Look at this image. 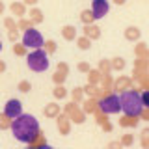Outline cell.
Segmentation results:
<instances>
[{
  "label": "cell",
  "instance_id": "4dcf8cb0",
  "mask_svg": "<svg viewBox=\"0 0 149 149\" xmlns=\"http://www.w3.org/2000/svg\"><path fill=\"white\" fill-rule=\"evenodd\" d=\"M43 47H45V52H47V54H52L54 50H56V41H52V39H47Z\"/></svg>",
  "mask_w": 149,
  "mask_h": 149
},
{
  "label": "cell",
  "instance_id": "7bdbcfd3",
  "mask_svg": "<svg viewBox=\"0 0 149 149\" xmlns=\"http://www.w3.org/2000/svg\"><path fill=\"white\" fill-rule=\"evenodd\" d=\"M37 2H39V0H24V4H26V6H36Z\"/></svg>",
  "mask_w": 149,
  "mask_h": 149
},
{
  "label": "cell",
  "instance_id": "83f0119b",
  "mask_svg": "<svg viewBox=\"0 0 149 149\" xmlns=\"http://www.w3.org/2000/svg\"><path fill=\"white\" fill-rule=\"evenodd\" d=\"M52 95L56 97V99H65V97H67V90H65L63 86H56L52 90Z\"/></svg>",
  "mask_w": 149,
  "mask_h": 149
},
{
  "label": "cell",
  "instance_id": "5bb4252c",
  "mask_svg": "<svg viewBox=\"0 0 149 149\" xmlns=\"http://www.w3.org/2000/svg\"><path fill=\"white\" fill-rule=\"evenodd\" d=\"M62 36H63L65 41H74L77 39V28L71 26V24H65L62 28Z\"/></svg>",
  "mask_w": 149,
  "mask_h": 149
},
{
  "label": "cell",
  "instance_id": "d6986e66",
  "mask_svg": "<svg viewBox=\"0 0 149 149\" xmlns=\"http://www.w3.org/2000/svg\"><path fill=\"white\" fill-rule=\"evenodd\" d=\"M80 21L84 22V26H88V24H93L95 17H93L91 9H82V11H80Z\"/></svg>",
  "mask_w": 149,
  "mask_h": 149
},
{
  "label": "cell",
  "instance_id": "7a4b0ae2",
  "mask_svg": "<svg viewBox=\"0 0 149 149\" xmlns=\"http://www.w3.org/2000/svg\"><path fill=\"white\" fill-rule=\"evenodd\" d=\"M121 101V110L125 112V116H132V118H140L143 106H142V99L140 93L136 90H127L119 95Z\"/></svg>",
  "mask_w": 149,
  "mask_h": 149
},
{
  "label": "cell",
  "instance_id": "7dc6e473",
  "mask_svg": "<svg viewBox=\"0 0 149 149\" xmlns=\"http://www.w3.org/2000/svg\"><path fill=\"white\" fill-rule=\"evenodd\" d=\"M41 149H52V147H50V146H47V143H45V146L41 147Z\"/></svg>",
  "mask_w": 149,
  "mask_h": 149
},
{
  "label": "cell",
  "instance_id": "cb8c5ba5",
  "mask_svg": "<svg viewBox=\"0 0 149 149\" xmlns=\"http://www.w3.org/2000/svg\"><path fill=\"white\" fill-rule=\"evenodd\" d=\"M77 45H78V49H80V50H88L91 47V41L88 39L86 36H80V37H77Z\"/></svg>",
  "mask_w": 149,
  "mask_h": 149
},
{
  "label": "cell",
  "instance_id": "2e32d148",
  "mask_svg": "<svg viewBox=\"0 0 149 149\" xmlns=\"http://www.w3.org/2000/svg\"><path fill=\"white\" fill-rule=\"evenodd\" d=\"M69 119H71L73 123H78V125H80V123H84V119H86V114H84V112L77 106V108L69 114Z\"/></svg>",
  "mask_w": 149,
  "mask_h": 149
},
{
  "label": "cell",
  "instance_id": "8fae6325",
  "mask_svg": "<svg viewBox=\"0 0 149 149\" xmlns=\"http://www.w3.org/2000/svg\"><path fill=\"white\" fill-rule=\"evenodd\" d=\"M97 110H99V101H97L95 97H90V99L84 102V106H82L84 114H95Z\"/></svg>",
  "mask_w": 149,
  "mask_h": 149
},
{
  "label": "cell",
  "instance_id": "60d3db41",
  "mask_svg": "<svg viewBox=\"0 0 149 149\" xmlns=\"http://www.w3.org/2000/svg\"><path fill=\"white\" fill-rule=\"evenodd\" d=\"M118 147H119V149L123 147V146H121V142H112V143H110V149H118Z\"/></svg>",
  "mask_w": 149,
  "mask_h": 149
},
{
  "label": "cell",
  "instance_id": "277c9868",
  "mask_svg": "<svg viewBox=\"0 0 149 149\" xmlns=\"http://www.w3.org/2000/svg\"><path fill=\"white\" fill-rule=\"evenodd\" d=\"M99 110L104 112L106 116L108 114H119V110H121L119 97L116 95V93H108L106 97H102V99L99 101Z\"/></svg>",
  "mask_w": 149,
  "mask_h": 149
},
{
  "label": "cell",
  "instance_id": "484cf974",
  "mask_svg": "<svg viewBox=\"0 0 149 149\" xmlns=\"http://www.w3.org/2000/svg\"><path fill=\"white\" fill-rule=\"evenodd\" d=\"M34 26V22L30 21V19H21V21L17 22V28L19 30H22V32H26V30H30V28Z\"/></svg>",
  "mask_w": 149,
  "mask_h": 149
},
{
  "label": "cell",
  "instance_id": "f546056e",
  "mask_svg": "<svg viewBox=\"0 0 149 149\" xmlns=\"http://www.w3.org/2000/svg\"><path fill=\"white\" fill-rule=\"evenodd\" d=\"M4 26H6L8 32H9V30H15V28H17L15 19H13V17H6V19H4Z\"/></svg>",
  "mask_w": 149,
  "mask_h": 149
},
{
  "label": "cell",
  "instance_id": "30bf717a",
  "mask_svg": "<svg viewBox=\"0 0 149 149\" xmlns=\"http://www.w3.org/2000/svg\"><path fill=\"white\" fill-rule=\"evenodd\" d=\"M130 84H132V80H130L129 77H119L118 80L114 82V90L116 91H127V90H132V88H130Z\"/></svg>",
  "mask_w": 149,
  "mask_h": 149
},
{
  "label": "cell",
  "instance_id": "7402d4cb",
  "mask_svg": "<svg viewBox=\"0 0 149 149\" xmlns=\"http://www.w3.org/2000/svg\"><path fill=\"white\" fill-rule=\"evenodd\" d=\"M110 63H112V71H123L125 69V60L123 58H112Z\"/></svg>",
  "mask_w": 149,
  "mask_h": 149
},
{
  "label": "cell",
  "instance_id": "6da1fadb",
  "mask_svg": "<svg viewBox=\"0 0 149 149\" xmlns=\"http://www.w3.org/2000/svg\"><path fill=\"white\" fill-rule=\"evenodd\" d=\"M11 132H13V136H15V140H19V142L32 143L41 134V130H39V123H37V119L34 116L22 114V116H19L17 119H13Z\"/></svg>",
  "mask_w": 149,
  "mask_h": 149
},
{
  "label": "cell",
  "instance_id": "8992f818",
  "mask_svg": "<svg viewBox=\"0 0 149 149\" xmlns=\"http://www.w3.org/2000/svg\"><path fill=\"white\" fill-rule=\"evenodd\" d=\"M4 114L8 116L9 119H17L19 116H22V104L19 99H9L4 106Z\"/></svg>",
  "mask_w": 149,
  "mask_h": 149
},
{
  "label": "cell",
  "instance_id": "f6af8a7d",
  "mask_svg": "<svg viewBox=\"0 0 149 149\" xmlns=\"http://www.w3.org/2000/svg\"><path fill=\"white\" fill-rule=\"evenodd\" d=\"M125 2H127V0H114V4H118V6H123Z\"/></svg>",
  "mask_w": 149,
  "mask_h": 149
},
{
  "label": "cell",
  "instance_id": "ab89813d",
  "mask_svg": "<svg viewBox=\"0 0 149 149\" xmlns=\"http://www.w3.org/2000/svg\"><path fill=\"white\" fill-rule=\"evenodd\" d=\"M140 118L149 121V108H143V110H142V114H140Z\"/></svg>",
  "mask_w": 149,
  "mask_h": 149
},
{
  "label": "cell",
  "instance_id": "e575fe53",
  "mask_svg": "<svg viewBox=\"0 0 149 149\" xmlns=\"http://www.w3.org/2000/svg\"><path fill=\"white\" fill-rule=\"evenodd\" d=\"M32 90V84L28 82V80H21L19 82V91H22V93H28Z\"/></svg>",
  "mask_w": 149,
  "mask_h": 149
},
{
  "label": "cell",
  "instance_id": "1f68e13d",
  "mask_svg": "<svg viewBox=\"0 0 149 149\" xmlns=\"http://www.w3.org/2000/svg\"><path fill=\"white\" fill-rule=\"evenodd\" d=\"M13 54L24 56V54H26V47L22 45V43H15V45H13Z\"/></svg>",
  "mask_w": 149,
  "mask_h": 149
},
{
  "label": "cell",
  "instance_id": "e0dca14e",
  "mask_svg": "<svg viewBox=\"0 0 149 149\" xmlns=\"http://www.w3.org/2000/svg\"><path fill=\"white\" fill-rule=\"evenodd\" d=\"M102 80V73L99 69H91L90 73H88V84H93V86H97Z\"/></svg>",
  "mask_w": 149,
  "mask_h": 149
},
{
  "label": "cell",
  "instance_id": "74e56055",
  "mask_svg": "<svg viewBox=\"0 0 149 149\" xmlns=\"http://www.w3.org/2000/svg\"><path fill=\"white\" fill-rule=\"evenodd\" d=\"M8 37L13 41V43H17V39H19V28H15V30H9L8 32Z\"/></svg>",
  "mask_w": 149,
  "mask_h": 149
},
{
  "label": "cell",
  "instance_id": "f35d334b",
  "mask_svg": "<svg viewBox=\"0 0 149 149\" xmlns=\"http://www.w3.org/2000/svg\"><path fill=\"white\" fill-rule=\"evenodd\" d=\"M58 71H62L63 74H67V73H69V65L63 63V62H60V63H58Z\"/></svg>",
  "mask_w": 149,
  "mask_h": 149
},
{
  "label": "cell",
  "instance_id": "4fadbf2b",
  "mask_svg": "<svg viewBox=\"0 0 149 149\" xmlns=\"http://www.w3.org/2000/svg\"><path fill=\"white\" fill-rule=\"evenodd\" d=\"M9 9H11V13L19 19H24V15H26V4L24 2H13L11 6H9Z\"/></svg>",
  "mask_w": 149,
  "mask_h": 149
},
{
  "label": "cell",
  "instance_id": "c3c4849f",
  "mask_svg": "<svg viewBox=\"0 0 149 149\" xmlns=\"http://www.w3.org/2000/svg\"><path fill=\"white\" fill-rule=\"evenodd\" d=\"M146 60H149V49H147V52H146Z\"/></svg>",
  "mask_w": 149,
  "mask_h": 149
},
{
  "label": "cell",
  "instance_id": "ffe728a7",
  "mask_svg": "<svg viewBox=\"0 0 149 149\" xmlns=\"http://www.w3.org/2000/svg\"><path fill=\"white\" fill-rule=\"evenodd\" d=\"M138 118H132V116H123V118L119 119V125L121 127H136L138 125Z\"/></svg>",
  "mask_w": 149,
  "mask_h": 149
},
{
  "label": "cell",
  "instance_id": "3957f363",
  "mask_svg": "<svg viewBox=\"0 0 149 149\" xmlns=\"http://www.w3.org/2000/svg\"><path fill=\"white\" fill-rule=\"evenodd\" d=\"M26 63H28V67H30L32 71L43 73V71L49 69V54H47L43 49L32 50V52L26 56Z\"/></svg>",
  "mask_w": 149,
  "mask_h": 149
},
{
  "label": "cell",
  "instance_id": "b9f144b4",
  "mask_svg": "<svg viewBox=\"0 0 149 149\" xmlns=\"http://www.w3.org/2000/svg\"><path fill=\"white\" fill-rule=\"evenodd\" d=\"M101 127H102V129H104V130H106V132H110V130H112V125L108 123V121H106V123H102V125H101Z\"/></svg>",
  "mask_w": 149,
  "mask_h": 149
},
{
  "label": "cell",
  "instance_id": "44dd1931",
  "mask_svg": "<svg viewBox=\"0 0 149 149\" xmlns=\"http://www.w3.org/2000/svg\"><path fill=\"white\" fill-rule=\"evenodd\" d=\"M99 71L102 73V77L112 73V63H110V60H101V62H99Z\"/></svg>",
  "mask_w": 149,
  "mask_h": 149
},
{
  "label": "cell",
  "instance_id": "d590c367",
  "mask_svg": "<svg viewBox=\"0 0 149 149\" xmlns=\"http://www.w3.org/2000/svg\"><path fill=\"white\" fill-rule=\"evenodd\" d=\"M132 143H134V138H132V134H123V138H121V146L129 147V146H132Z\"/></svg>",
  "mask_w": 149,
  "mask_h": 149
},
{
  "label": "cell",
  "instance_id": "5b68a950",
  "mask_svg": "<svg viewBox=\"0 0 149 149\" xmlns=\"http://www.w3.org/2000/svg\"><path fill=\"white\" fill-rule=\"evenodd\" d=\"M22 45H24L26 49H34V50L41 49V47L45 45L41 32H39V30H36L34 26H32L30 30H26L24 34H22Z\"/></svg>",
  "mask_w": 149,
  "mask_h": 149
},
{
  "label": "cell",
  "instance_id": "ac0fdd59",
  "mask_svg": "<svg viewBox=\"0 0 149 149\" xmlns=\"http://www.w3.org/2000/svg\"><path fill=\"white\" fill-rule=\"evenodd\" d=\"M30 21L34 22V24H41V22H43V11H41L39 8H32L30 9Z\"/></svg>",
  "mask_w": 149,
  "mask_h": 149
},
{
  "label": "cell",
  "instance_id": "836d02e7",
  "mask_svg": "<svg viewBox=\"0 0 149 149\" xmlns=\"http://www.w3.org/2000/svg\"><path fill=\"white\" fill-rule=\"evenodd\" d=\"M140 99H142L143 108H149V90H143L142 93H140Z\"/></svg>",
  "mask_w": 149,
  "mask_h": 149
},
{
  "label": "cell",
  "instance_id": "ee69618b",
  "mask_svg": "<svg viewBox=\"0 0 149 149\" xmlns=\"http://www.w3.org/2000/svg\"><path fill=\"white\" fill-rule=\"evenodd\" d=\"M4 71H6V63L0 60V73H4Z\"/></svg>",
  "mask_w": 149,
  "mask_h": 149
},
{
  "label": "cell",
  "instance_id": "f907efd6",
  "mask_svg": "<svg viewBox=\"0 0 149 149\" xmlns=\"http://www.w3.org/2000/svg\"><path fill=\"white\" fill-rule=\"evenodd\" d=\"M28 149H30V147H28Z\"/></svg>",
  "mask_w": 149,
  "mask_h": 149
},
{
  "label": "cell",
  "instance_id": "7c38bea8",
  "mask_svg": "<svg viewBox=\"0 0 149 149\" xmlns=\"http://www.w3.org/2000/svg\"><path fill=\"white\" fill-rule=\"evenodd\" d=\"M43 114H45V118H58L60 116V104L58 102H49V104H45Z\"/></svg>",
  "mask_w": 149,
  "mask_h": 149
},
{
  "label": "cell",
  "instance_id": "681fc988",
  "mask_svg": "<svg viewBox=\"0 0 149 149\" xmlns=\"http://www.w3.org/2000/svg\"><path fill=\"white\" fill-rule=\"evenodd\" d=\"M0 50H2V41H0Z\"/></svg>",
  "mask_w": 149,
  "mask_h": 149
},
{
  "label": "cell",
  "instance_id": "d6a6232c",
  "mask_svg": "<svg viewBox=\"0 0 149 149\" xmlns=\"http://www.w3.org/2000/svg\"><path fill=\"white\" fill-rule=\"evenodd\" d=\"M142 147L143 149H149V129H143L142 130Z\"/></svg>",
  "mask_w": 149,
  "mask_h": 149
},
{
  "label": "cell",
  "instance_id": "bcb514c9",
  "mask_svg": "<svg viewBox=\"0 0 149 149\" xmlns=\"http://www.w3.org/2000/svg\"><path fill=\"white\" fill-rule=\"evenodd\" d=\"M4 9H6V6H4V2H2V0H0V15H2V13H4Z\"/></svg>",
  "mask_w": 149,
  "mask_h": 149
},
{
  "label": "cell",
  "instance_id": "4316f807",
  "mask_svg": "<svg viewBox=\"0 0 149 149\" xmlns=\"http://www.w3.org/2000/svg\"><path fill=\"white\" fill-rule=\"evenodd\" d=\"M65 78H67V74H63L62 71H56V73L52 74V80H54V84H56V86H63Z\"/></svg>",
  "mask_w": 149,
  "mask_h": 149
},
{
  "label": "cell",
  "instance_id": "52a82bcc",
  "mask_svg": "<svg viewBox=\"0 0 149 149\" xmlns=\"http://www.w3.org/2000/svg\"><path fill=\"white\" fill-rule=\"evenodd\" d=\"M108 11H110L108 0H93L91 2V13H93L95 19H102Z\"/></svg>",
  "mask_w": 149,
  "mask_h": 149
},
{
  "label": "cell",
  "instance_id": "f1b7e54d",
  "mask_svg": "<svg viewBox=\"0 0 149 149\" xmlns=\"http://www.w3.org/2000/svg\"><path fill=\"white\" fill-rule=\"evenodd\" d=\"M134 52H136L138 58H146V52H147L146 43H138V45H136V49H134Z\"/></svg>",
  "mask_w": 149,
  "mask_h": 149
},
{
  "label": "cell",
  "instance_id": "603a6c76",
  "mask_svg": "<svg viewBox=\"0 0 149 149\" xmlns=\"http://www.w3.org/2000/svg\"><path fill=\"white\" fill-rule=\"evenodd\" d=\"M11 123H13V119H9L6 114H0V130H8V129H11Z\"/></svg>",
  "mask_w": 149,
  "mask_h": 149
},
{
  "label": "cell",
  "instance_id": "8d00e7d4",
  "mask_svg": "<svg viewBox=\"0 0 149 149\" xmlns=\"http://www.w3.org/2000/svg\"><path fill=\"white\" fill-rule=\"evenodd\" d=\"M78 71H80V73H90L91 71V67H90V63H86V62H80V63H78Z\"/></svg>",
  "mask_w": 149,
  "mask_h": 149
},
{
  "label": "cell",
  "instance_id": "d4e9b609",
  "mask_svg": "<svg viewBox=\"0 0 149 149\" xmlns=\"http://www.w3.org/2000/svg\"><path fill=\"white\" fill-rule=\"evenodd\" d=\"M71 97H73V102H82V97H84V88H74L71 91Z\"/></svg>",
  "mask_w": 149,
  "mask_h": 149
},
{
  "label": "cell",
  "instance_id": "9c48e42d",
  "mask_svg": "<svg viewBox=\"0 0 149 149\" xmlns=\"http://www.w3.org/2000/svg\"><path fill=\"white\" fill-rule=\"evenodd\" d=\"M82 36H86L90 41H95V39L101 37V28L97 24H88V26H84V34Z\"/></svg>",
  "mask_w": 149,
  "mask_h": 149
},
{
  "label": "cell",
  "instance_id": "ba28073f",
  "mask_svg": "<svg viewBox=\"0 0 149 149\" xmlns=\"http://www.w3.org/2000/svg\"><path fill=\"white\" fill-rule=\"evenodd\" d=\"M58 130L60 134H69V130H71V119H69V116L65 114H60L58 116Z\"/></svg>",
  "mask_w": 149,
  "mask_h": 149
},
{
  "label": "cell",
  "instance_id": "9a60e30c",
  "mask_svg": "<svg viewBox=\"0 0 149 149\" xmlns=\"http://www.w3.org/2000/svg\"><path fill=\"white\" fill-rule=\"evenodd\" d=\"M125 39H127V41H138L140 39V28L127 26V28H125Z\"/></svg>",
  "mask_w": 149,
  "mask_h": 149
}]
</instances>
